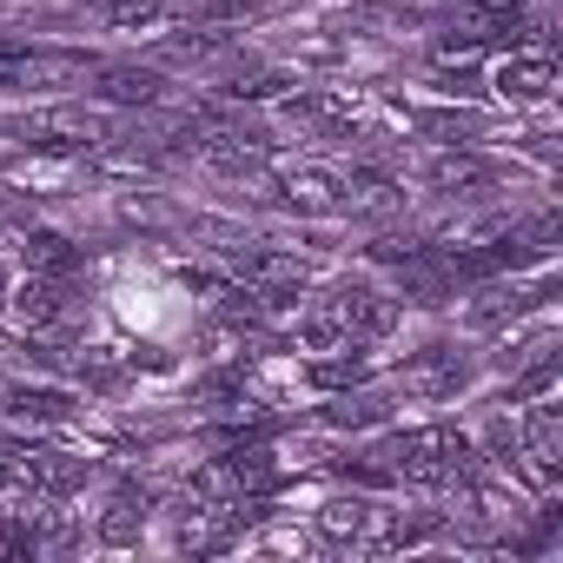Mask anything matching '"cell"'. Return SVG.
I'll list each match as a JSON object with an SVG mask.
<instances>
[{"mask_svg": "<svg viewBox=\"0 0 563 563\" xmlns=\"http://www.w3.org/2000/svg\"><path fill=\"white\" fill-rule=\"evenodd\" d=\"M34 550H41L34 510H27V517H8V523H0V556H34Z\"/></svg>", "mask_w": 563, "mask_h": 563, "instance_id": "603a6c76", "label": "cell"}, {"mask_svg": "<svg viewBox=\"0 0 563 563\" xmlns=\"http://www.w3.org/2000/svg\"><path fill=\"white\" fill-rule=\"evenodd\" d=\"M431 186H438V192H484V186H490V166L444 146V153L431 159Z\"/></svg>", "mask_w": 563, "mask_h": 563, "instance_id": "5bb4252c", "label": "cell"}, {"mask_svg": "<svg viewBox=\"0 0 563 563\" xmlns=\"http://www.w3.org/2000/svg\"><path fill=\"white\" fill-rule=\"evenodd\" d=\"M431 530H438V510H391L372 550H411V543H424Z\"/></svg>", "mask_w": 563, "mask_h": 563, "instance_id": "ac0fdd59", "label": "cell"}, {"mask_svg": "<svg viewBox=\"0 0 563 563\" xmlns=\"http://www.w3.org/2000/svg\"><path fill=\"white\" fill-rule=\"evenodd\" d=\"M299 345L319 358V352H339V345H352V332H345V312L339 306H319V312H306L299 319Z\"/></svg>", "mask_w": 563, "mask_h": 563, "instance_id": "e0dca14e", "label": "cell"}, {"mask_svg": "<svg viewBox=\"0 0 563 563\" xmlns=\"http://www.w3.org/2000/svg\"><path fill=\"white\" fill-rule=\"evenodd\" d=\"M0 405H8V418H21V424H67L74 418V398L54 391V385H14Z\"/></svg>", "mask_w": 563, "mask_h": 563, "instance_id": "8fae6325", "label": "cell"}, {"mask_svg": "<svg viewBox=\"0 0 563 563\" xmlns=\"http://www.w3.org/2000/svg\"><path fill=\"white\" fill-rule=\"evenodd\" d=\"M0 490H8V464H0Z\"/></svg>", "mask_w": 563, "mask_h": 563, "instance_id": "d4e9b609", "label": "cell"}, {"mask_svg": "<svg viewBox=\"0 0 563 563\" xmlns=\"http://www.w3.org/2000/svg\"><path fill=\"white\" fill-rule=\"evenodd\" d=\"M60 312H67V292H60V278H47V272H34L27 286L14 292V319H21L27 332H47V325H60Z\"/></svg>", "mask_w": 563, "mask_h": 563, "instance_id": "30bf717a", "label": "cell"}, {"mask_svg": "<svg viewBox=\"0 0 563 563\" xmlns=\"http://www.w3.org/2000/svg\"><path fill=\"white\" fill-rule=\"evenodd\" d=\"M278 206L286 212H306V219H325V212H339L345 206V173H332V166H292L286 179H278Z\"/></svg>", "mask_w": 563, "mask_h": 563, "instance_id": "277c9868", "label": "cell"}, {"mask_svg": "<svg viewBox=\"0 0 563 563\" xmlns=\"http://www.w3.org/2000/svg\"><path fill=\"white\" fill-rule=\"evenodd\" d=\"M490 87H497L504 100H543V93L556 87L550 47H510V54L497 60V74H490Z\"/></svg>", "mask_w": 563, "mask_h": 563, "instance_id": "5b68a950", "label": "cell"}, {"mask_svg": "<svg viewBox=\"0 0 563 563\" xmlns=\"http://www.w3.org/2000/svg\"><path fill=\"white\" fill-rule=\"evenodd\" d=\"M87 87H93L107 107H153V100H159V67H140V60H100Z\"/></svg>", "mask_w": 563, "mask_h": 563, "instance_id": "52a82bcc", "label": "cell"}, {"mask_svg": "<svg viewBox=\"0 0 563 563\" xmlns=\"http://www.w3.org/2000/svg\"><path fill=\"white\" fill-rule=\"evenodd\" d=\"M93 8H100L113 27H146V21L166 14V0H93Z\"/></svg>", "mask_w": 563, "mask_h": 563, "instance_id": "44dd1931", "label": "cell"}, {"mask_svg": "<svg viewBox=\"0 0 563 563\" xmlns=\"http://www.w3.org/2000/svg\"><path fill=\"white\" fill-rule=\"evenodd\" d=\"M372 530V504L365 497H332L325 510H319V537L325 543H358Z\"/></svg>", "mask_w": 563, "mask_h": 563, "instance_id": "9a60e30c", "label": "cell"}, {"mask_svg": "<svg viewBox=\"0 0 563 563\" xmlns=\"http://www.w3.org/2000/svg\"><path fill=\"white\" fill-rule=\"evenodd\" d=\"M464 378H471V372H464V358H457L451 345H424V352L411 358V372H405V385L424 391V398H457Z\"/></svg>", "mask_w": 563, "mask_h": 563, "instance_id": "9c48e42d", "label": "cell"}, {"mask_svg": "<svg viewBox=\"0 0 563 563\" xmlns=\"http://www.w3.org/2000/svg\"><path fill=\"white\" fill-rule=\"evenodd\" d=\"M100 60L87 54H54V47H27V67H21V87L14 93H67V87H87Z\"/></svg>", "mask_w": 563, "mask_h": 563, "instance_id": "8992f818", "label": "cell"}, {"mask_svg": "<svg viewBox=\"0 0 563 563\" xmlns=\"http://www.w3.org/2000/svg\"><path fill=\"white\" fill-rule=\"evenodd\" d=\"M199 159H206L219 179H258L265 159H272V140H258V133H245V126H212V120H206Z\"/></svg>", "mask_w": 563, "mask_h": 563, "instance_id": "3957f363", "label": "cell"}, {"mask_svg": "<svg viewBox=\"0 0 563 563\" xmlns=\"http://www.w3.org/2000/svg\"><path fill=\"white\" fill-rule=\"evenodd\" d=\"M0 133H14L34 153H93L113 140L107 113L93 107H47V113H0Z\"/></svg>", "mask_w": 563, "mask_h": 563, "instance_id": "7a4b0ae2", "label": "cell"}, {"mask_svg": "<svg viewBox=\"0 0 563 563\" xmlns=\"http://www.w3.org/2000/svg\"><path fill=\"white\" fill-rule=\"evenodd\" d=\"M418 133L438 140V146H464V133H477V120H471V113H424Z\"/></svg>", "mask_w": 563, "mask_h": 563, "instance_id": "7402d4cb", "label": "cell"}, {"mask_svg": "<svg viewBox=\"0 0 563 563\" xmlns=\"http://www.w3.org/2000/svg\"><path fill=\"white\" fill-rule=\"evenodd\" d=\"M385 457H391V477H411V484H464V477H477V444L464 431H451V424H418Z\"/></svg>", "mask_w": 563, "mask_h": 563, "instance_id": "6da1fadb", "label": "cell"}, {"mask_svg": "<svg viewBox=\"0 0 563 563\" xmlns=\"http://www.w3.org/2000/svg\"><path fill=\"white\" fill-rule=\"evenodd\" d=\"M21 67H27V41H0V87H21Z\"/></svg>", "mask_w": 563, "mask_h": 563, "instance_id": "cb8c5ba5", "label": "cell"}, {"mask_svg": "<svg viewBox=\"0 0 563 563\" xmlns=\"http://www.w3.org/2000/svg\"><path fill=\"white\" fill-rule=\"evenodd\" d=\"M464 14L490 47V41H517L530 27V0H464Z\"/></svg>", "mask_w": 563, "mask_h": 563, "instance_id": "7c38bea8", "label": "cell"}, {"mask_svg": "<svg viewBox=\"0 0 563 563\" xmlns=\"http://www.w3.org/2000/svg\"><path fill=\"white\" fill-rule=\"evenodd\" d=\"M219 54H225L219 34H173V41L153 47V67H206V60H219Z\"/></svg>", "mask_w": 563, "mask_h": 563, "instance_id": "2e32d148", "label": "cell"}, {"mask_svg": "<svg viewBox=\"0 0 563 563\" xmlns=\"http://www.w3.org/2000/svg\"><path fill=\"white\" fill-rule=\"evenodd\" d=\"M523 306H530V299H523V292H517V286H510V292H504V286H497V292H484V299H477V306H471V325H484V332H497V325H504V319H517V312H523Z\"/></svg>", "mask_w": 563, "mask_h": 563, "instance_id": "d6986e66", "label": "cell"}, {"mask_svg": "<svg viewBox=\"0 0 563 563\" xmlns=\"http://www.w3.org/2000/svg\"><path fill=\"white\" fill-rule=\"evenodd\" d=\"M100 537H107V543H133V537H140V497H133V490H120V497L107 504Z\"/></svg>", "mask_w": 563, "mask_h": 563, "instance_id": "ffe728a7", "label": "cell"}, {"mask_svg": "<svg viewBox=\"0 0 563 563\" xmlns=\"http://www.w3.org/2000/svg\"><path fill=\"white\" fill-rule=\"evenodd\" d=\"M332 306L345 312V332H352V339H391V332H398V299H385V292H372V286H339Z\"/></svg>", "mask_w": 563, "mask_h": 563, "instance_id": "ba28073f", "label": "cell"}, {"mask_svg": "<svg viewBox=\"0 0 563 563\" xmlns=\"http://www.w3.org/2000/svg\"><path fill=\"white\" fill-rule=\"evenodd\" d=\"M21 258H27V272H47V278H67L80 265V252H74L67 232H27L21 239Z\"/></svg>", "mask_w": 563, "mask_h": 563, "instance_id": "4fadbf2b", "label": "cell"}]
</instances>
